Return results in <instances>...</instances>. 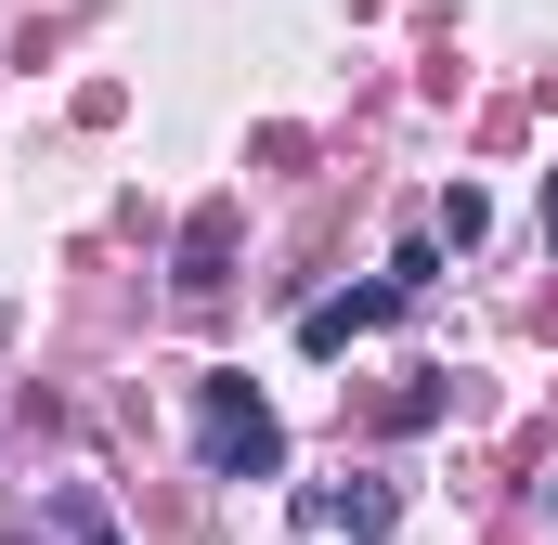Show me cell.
Wrapping results in <instances>:
<instances>
[{"label":"cell","mask_w":558,"mask_h":545,"mask_svg":"<svg viewBox=\"0 0 558 545\" xmlns=\"http://www.w3.org/2000/svg\"><path fill=\"white\" fill-rule=\"evenodd\" d=\"M390 312H403V299H390V272H377V286H351V299H312V312H299V351H351V338H364V325H390Z\"/></svg>","instance_id":"7a4b0ae2"},{"label":"cell","mask_w":558,"mask_h":545,"mask_svg":"<svg viewBox=\"0 0 558 545\" xmlns=\"http://www.w3.org/2000/svg\"><path fill=\"white\" fill-rule=\"evenodd\" d=\"M546 507H558V481H546Z\"/></svg>","instance_id":"30bf717a"},{"label":"cell","mask_w":558,"mask_h":545,"mask_svg":"<svg viewBox=\"0 0 558 545\" xmlns=\"http://www.w3.org/2000/svg\"><path fill=\"white\" fill-rule=\"evenodd\" d=\"M428 272H441V234H416V247H390V299H403V312L428 299Z\"/></svg>","instance_id":"8992f818"},{"label":"cell","mask_w":558,"mask_h":545,"mask_svg":"<svg viewBox=\"0 0 558 545\" xmlns=\"http://www.w3.org/2000/svg\"><path fill=\"white\" fill-rule=\"evenodd\" d=\"M221 234H234V208H195V234H182V299L221 286Z\"/></svg>","instance_id":"277c9868"},{"label":"cell","mask_w":558,"mask_h":545,"mask_svg":"<svg viewBox=\"0 0 558 545\" xmlns=\"http://www.w3.org/2000/svg\"><path fill=\"white\" fill-rule=\"evenodd\" d=\"M546 247H558V182H546Z\"/></svg>","instance_id":"9c48e42d"},{"label":"cell","mask_w":558,"mask_h":545,"mask_svg":"<svg viewBox=\"0 0 558 545\" xmlns=\"http://www.w3.org/2000/svg\"><path fill=\"white\" fill-rule=\"evenodd\" d=\"M52 520H65V545H118V507H105L92 481H65V494H52Z\"/></svg>","instance_id":"5b68a950"},{"label":"cell","mask_w":558,"mask_h":545,"mask_svg":"<svg viewBox=\"0 0 558 545\" xmlns=\"http://www.w3.org/2000/svg\"><path fill=\"white\" fill-rule=\"evenodd\" d=\"M195 455H208V481H274L286 468V415L260 403V377H195Z\"/></svg>","instance_id":"6da1fadb"},{"label":"cell","mask_w":558,"mask_h":545,"mask_svg":"<svg viewBox=\"0 0 558 545\" xmlns=\"http://www.w3.org/2000/svg\"><path fill=\"white\" fill-rule=\"evenodd\" d=\"M377 415H390V428H428V415H441V377H403V390H390Z\"/></svg>","instance_id":"ba28073f"},{"label":"cell","mask_w":558,"mask_h":545,"mask_svg":"<svg viewBox=\"0 0 558 545\" xmlns=\"http://www.w3.org/2000/svg\"><path fill=\"white\" fill-rule=\"evenodd\" d=\"M312 520L351 533V545H377L390 520H403V481H338V494H312Z\"/></svg>","instance_id":"3957f363"},{"label":"cell","mask_w":558,"mask_h":545,"mask_svg":"<svg viewBox=\"0 0 558 545\" xmlns=\"http://www.w3.org/2000/svg\"><path fill=\"white\" fill-rule=\"evenodd\" d=\"M481 221H494V208H481V195H468V182H454V195H441V221H428V234H441V247H481Z\"/></svg>","instance_id":"52a82bcc"}]
</instances>
